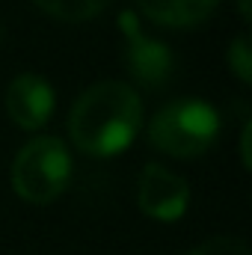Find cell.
<instances>
[{"mask_svg": "<svg viewBox=\"0 0 252 255\" xmlns=\"http://www.w3.org/2000/svg\"><path fill=\"white\" fill-rule=\"evenodd\" d=\"M142 125V104L130 83L98 80L83 89L68 113V133L74 145L92 157L125 151Z\"/></svg>", "mask_w": 252, "mask_h": 255, "instance_id": "1", "label": "cell"}, {"mask_svg": "<svg viewBox=\"0 0 252 255\" xmlns=\"http://www.w3.org/2000/svg\"><path fill=\"white\" fill-rule=\"evenodd\" d=\"M220 136V113L214 104L202 98H178L163 104L151 122H148V139L160 151L172 157H196L205 154Z\"/></svg>", "mask_w": 252, "mask_h": 255, "instance_id": "2", "label": "cell"}, {"mask_svg": "<svg viewBox=\"0 0 252 255\" xmlns=\"http://www.w3.org/2000/svg\"><path fill=\"white\" fill-rule=\"evenodd\" d=\"M71 181V154L60 136L30 139L12 160V187L24 202L48 205Z\"/></svg>", "mask_w": 252, "mask_h": 255, "instance_id": "3", "label": "cell"}, {"mask_svg": "<svg viewBox=\"0 0 252 255\" xmlns=\"http://www.w3.org/2000/svg\"><path fill=\"white\" fill-rule=\"evenodd\" d=\"M119 27H122V36H125L127 74L145 89H160L172 77V68H175L172 51L163 42L145 36L133 12H122L119 15Z\"/></svg>", "mask_w": 252, "mask_h": 255, "instance_id": "4", "label": "cell"}, {"mask_svg": "<svg viewBox=\"0 0 252 255\" xmlns=\"http://www.w3.org/2000/svg\"><path fill=\"white\" fill-rule=\"evenodd\" d=\"M136 205L148 217L172 223V220L184 217V211H187L190 187L178 172H172L160 163H145L139 172V181H136Z\"/></svg>", "mask_w": 252, "mask_h": 255, "instance_id": "5", "label": "cell"}, {"mask_svg": "<svg viewBox=\"0 0 252 255\" xmlns=\"http://www.w3.org/2000/svg\"><path fill=\"white\" fill-rule=\"evenodd\" d=\"M6 110L18 128L39 130L54 113V86L36 71H24L6 86Z\"/></svg>", "mask_w": 252, "mask_h": 255, "instance_id": "6", "label": "cell"}, {"mask_svg": "<svg viewBox=\"0 0 252 255\" xmlns=\"http://www.w3.org/2000/svg\"><path fill=\"white\" fill-rule=\"evenodd\" d=\"M136 6L142 9L145 18L157 24L193 27V24H202L220 6V0H136Z\"/></svg>", "mask_w": 252, "mask_h": 255, "instance_id": "7", "label": "cell"}, {"mask_svg": "<svg viewBox=\"0 0 252 255\" xmlns=\"http://www.w3.org/2000/svg\"><path fill=\"white\" fill-rule=\"evenodd\" d=\"M39 9H45L48 15L54 18H63V21H86V18H95L101 15L113 0H33Z\"/></svg>", "mask_w": 252, "mask_h": 255, "instance_id": "8", "label": "cell"}, {"mask_svg": "<svg viewBox=\"0 0 252 255\" xmlns=\"http://www.w3.org/2000/svg\"><path fill=\"white\" fill-rule=\"evenodd\" d=\"M187 255H252V250L244 238L217 235V238H208V241H202L199 247H193Z\"/></svg>", "mask_w": 252, "mask_h": 255, "instance_id": "9", "label": "cell"}, {"mask_svg": "<svg viewBox=\"0 0 252 255\" xmlns=\"http://www.w3.org/2000/svg\"><path fill=\"white\" fill-rule=\"evenodd\" d=\"M226 57H229V68L238 74V80H241V83H250V77H252V48H250V36H247V33H238V36H235V42L229 45Z\"/></svg>", "mask_w": 252, "mask_h": 255, "instance_id": "10", "label": "cell"}, {"mask_svg": "<svg viewBox=\"0 0 252 255\" xmlns=\"http://www.w3.org/2000/svg\"><path fill=\"white\" fill-rule=\"evenodd\" d=\"M241 15L250 18V0H241Z\"/></svg>", "mask_w": 252, "mask_h": 255, "instance_id": "11", "label": "cell"}]
</instances>
